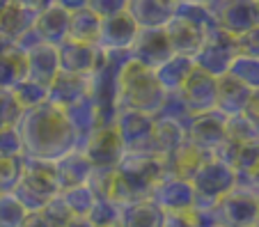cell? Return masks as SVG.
Wrapping results in <instances>:
<instances>
[{
	"label": "cell",
	"instance_id": "6da1fadb",
	"mask_svg": "<svg viewBox=\"0 0 259 227\" xmlns=\"http://www.w3.org/2000/svg\"><path fill=\"white\" fill-rule=\"evenodd\" d=\"M117 97L128 110L154 113L163 106L165 89L161 87L154 69L136 60H128L117 76Z\"/></svg>",
	"mask_w": 259,
	"mask_h": 227
},
{
	"label": "cell",
	"instance_id": "3957f363",
	"mask_svg": "<svg viewBox=\"0 0 259 227\" xmlns=\"http://www.w3.org/2000/svg\"><path fill=\"white\" fill-rule=\"evenodd\" d=\"M181 97L188 108L197 110V113H206V110H215V92H218V78L206 74L200 67H193L188 74L186 83L181 85Z\"/></svg>",
	"mask_w": 259,
	"mask_h": 227
},
{
	"label": "cell",
	"instance_id": "5b68a950",
	"mask_svg": "<svg viewBox=\"0 0 259 227\" xmlns=\"http://www.w3.org/2000/svg\"><path fill=\"white\" fill-rule=\"evenodd\" d=\"M175 0H126V12L138 28H165L175 16Z\"/></svg>",
	"mask_w": 259,
	"mask_h": 227
},
{
	"label": "cell",
	"instance_id": "277c9868",
	"mask_svg": "<svg viewBox=\"0 0 259 227\" xmlns=\"http://www.w3.org/2000/svg\"><path fill=\"white\" fill-rule=\"evenodd\" d=\"M138 23L126 10L113 14L108 19H101V30L97 37V46L103 51H119V49H131L133 39L138 35Z\"/></svg>",
	"mask_w": 259,
	"mask_h": 227
},
{
	"label": "cell",
	"instance_id": "5bb4252c",
	"mask_svg": "<svg viewBox=\"0 0 259 227\" xmlns=\"http://www.w3.org/2000/svg\"><path fill=\"white\" fill-rule=\"evenodd\" d=\"M184 3H188V5H200V7H204L206 3H211V0H184Z\"/></svg>",
	"mask_w": 259,
	"mask_h": 227
},
{
	"label": "cell",
	"instance_id": "2e32d148",
	"mask_svg": "<svg viewBox=\"0 0 259 227\" xmlns=\"http://www.w3.org/2000/svg\"><path fill=\"white\" fill-rule=\"evenodd\" d=\"M257 3H259V0H257Z\"/></svg>",
	"mask_w": 259,
	"mask_h": 227
},
{
	"label": "cell",
	"instance_id": "7a4b0ae2",
	"mask_svg": "<svg viewBox=\"0 0 259 227\" xmlns=\"http://www.w3.org/2000/svg\"><path fill=\"white\" fill-rule=\"evenodd\" d=\"M215 25L232 37L259 28V3L257 0H223L220 10L215 12Z\"/></svg>",
	"mask_w": 259,
	"mask_h": 227
},
{
	"label": "cell",
	"instance_id": "9c48e42d",
	"mask_svg": "<svg viewBox=\"0 0 259 227\" xmlns=\"http://www.w3.org/2000/svg\"><path fill=\"white\" fill-rule=\"evenodd\" d=\"M227 74L234 76L236 80L245 85L250 89H259V58H252V55H236L232 60Z\"/></svg>",
	"mask_w": 259,
	"mask_h": 227
},
{
	"label": "cell",
	"instance_id": "52a82bcc",
	"mask_svg": "<svg viewBox=\"0 0 259 227\" xmlns=\"http://www.w3.org/2000/svg\"><path fill=\"white\" fill-rule=\"evenodd\" d=\"M99 30H101V16H97L90 7H80L69 14L67 39L80 44H97Z\"/></svg>",
	"mask_w": 259,
	"mask_h": 227
},
{
	"label": "cell",
	"instance_id": "7c38bea8",
	"mask_svg": "<svg viewBox=\"0 0 259 227\" xmlns=\"http://www.w3.org/2000/svg\"><path fill=\"white\" fill-rule=\"evenodd\" d=\"M243 115L254 124V128L259 131V89H252V94H250L248 104H245Z\"/></svg>",
	"mask_w": 259,
	"mask_h": 227
},
{
	"label": "cell",
	"instance_id": "4fadbf2b",
	"mask_svg": "<svg viewBox=\"0 0 259 227\" xmlns=\"http://www.w3.org/2000/svg\"><path fill=\"white\" fill-rule=\"evenodd\" d=\"M12 3H16V5H21L23 10L32 12V14H39L41 10H46L49 5H53L55 0H12Z\"/></svg>",
	"mask_w": 259,
	"mask_h": 227
},
{
	"label": "cell",
	"instance_id": "8992f818",
	"mask_svg": "<svg viewBox=\"0 0 259 227\" xmlns=\"http://www.w3.org/2000/svg\"><path fill=\"white\" fill-rule=\"evenodd\" d=\"M252 89L245 87L241 80H236L234 76L223 74L218 76V92H215V108L223 115H241L245 110Z\"/></svg>",
	"mask_w": 259,
	"mask_h": 227
},
{
	"label": "cell",
	"instance_id": "ba28073f",
	"mask_svg": "<svg viewBox=\"0 0 259 227\" xmlns=\"http://www.w3.org/2000/svg\"><path fill=\"white\" fill-rule=\"evenodd\" d=\"M193 67H195V62L191 58H186V55H172L161 67L154 69V74H156L161 87L167 92V89H181V85L186 83Z\"/></svg>",
	"mask_w": 259,
	"mask_h": 227
},
{
	"label": "cell",
	"instance_id": "9a60e30c",
	"mask_svg": "<svg viewBox=\"0 0 259 227\" xmlns=\"http://www.w3.org/2000/svg\"><path fill=\"white\" fill-rule=\"evenodd\" d=\"M254 177H257V181H259V168H257V172H254Z\"/></svg>",
	"mask_w": 259,
	"mask_h": 227
},
{
	"label": "cell",
	"instance_id": "8fae6325",
	"mask_svg": "<svg viewBox=\"0 0 259 227\" xmlns=\"http://www.w3.org/2000/svg\"><path fill=\"white\" fill-rule=\"evenodd\" d=\"M85 7H90L101 19H108V16L119 14V12L126 10V0H88Z\"/></svg>",
	"mask_w": 259,
	"mask_h": 227
},
{
	"label": "cell",
	"instance_id": "30bf717a",
	"mask_svg": "<svg viewBox=\"0 0 259 227\" xmlns=\"http://www.w3.org/2000/svg\"><path fill=\"white\" fill-rule=\"evenodd\" d=\"M21 113H23V108H21V104L16 101L14 92L0 87V128L16 124L21 117Z\"/></svg>",
	"mask_w": 259,
	"mask_h": 227
}]
</instances>
